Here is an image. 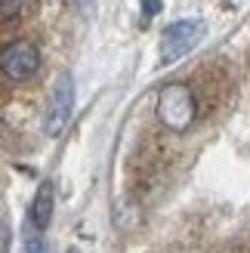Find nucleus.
<instances>
[{
  "label": "nucleus",
  "mask_w": 250,
  "mask_h": 253,
  "mask_svg": "<svg viewBox=\"0 0 250 253\" xmlns=\"http://www.w3.org/2000/svg\"><path fill=\"white\" fill-rule=\"evenodd\" d=\"M198 118V99L189 84L173 81L158 93V121L170 133H185Z\"/></svg>",
  "instance_id": "1"
},
{
  "label": "nucleus",
  "mask_w": 250,
  "mask_h": 253,
  "mask_svg": "<svg viewBox=\"0 0 250 253\" xmlns=\"http://www.w3.org/2000/svg\"><path fill=\"white\" fill-rule=\"evenodd\" d=\"M204 37V25L198 19H179L164 28V37H161V62L164 65H173L182 56H189L198 46V41Z\"/></svg>",
  "instance_id": "2"
},
{
  "label": "nucleus",
  "mask_w": 250,
  "mask_h": 253,
  "mask_svg": "<svg viewBox=\"0 0 250 253\" xmlns=\"http://www.w3.org/2000/svg\"><path fill=\"white\" fill-rule=\"evenodd\" d=\"M0 71L3 78L12 84H25L31 81L37 71H41V49L31 41H12L3 46V56H0Z\"/></svg>",
  "instance_id": "3"
},
{
  "label": "nucleus",
  "mask_w": 250,
  "mask_h": 253,
  "mask_svg": "<svg viewBox=\"0 0 250 253\" xmlns=\"http://www.w3.org/2000/svg\"><path fill=\"white\" fill-rule=\"evenodd\" d=\"M71 111H74V81H71V74H62L53 86V96H49L46 121H43L46 136H59L65 130L71 121Z\"/></svg>",
  "instance_id": "4"
},
{
  "label": "nucleus",
  "mask_w": 250,
  "mask_h": 253,
  "mask_svg": "<svg viewBox=\"0 0 250 253\" xmlns=\"http://www.w3.org/2000/svg\"><path fill=\"white\" fill-rule=\"evenodd\" d=\"M53 201H56V192H53V182H43L37 188V195L31 201V210H28V222L34 232H43L49 219H53Z\"/></svg>",
  "instance_id": "5"
},
{
  "label": "nucleus",
  "mask_w": 250,
  "mask_h": 253,
  "mask_svg": "<svg viewBox=\"0 0 250 253\" xmlns=\"http://www.w3.org/2000/svg\"><path fill=\"white\" fill-rule=\"evenodd\" d=\"M25 253H49V247H46V241L41 238V232H28V238H25Z\"/></svg>",
  "instance_id": "6"
},
{
  "label": "nucleus",
  "mask_w": 250,
  "mask_h": 253,
  "mask_svg": "<svg viewBox=\"0 0 250 253\" xmlns=\"http://www.w3.org/2000/svg\"><path fill=\"white\" fill-rule=\"evenodd\" d=\"M19 16V0H3V25H9Z\"/></svg>",
  "instance_id": "7"
},
{
  "label": "nucleus",
  "mask_w": 250,
  "mask_h": 253,
  "mask_svg": "<svg viewBox=\"0 0 250 253\" xmlns=\"http://www.w3.org/2000/svg\"><path fill=\"white\" fill-rule=\"evenodd\" d=\"M158 6H161V0H145V12H148V16L158 12Z\"/></svg>",
  "instance_id": "8"
},
{
  "label": "nucleus",
  "mask_w": 250,
  "mask_h": 253,
  "mask_svg": "<svg viewBox=\"0 0 250 253\" xmlns=\"http://www.w3.org/2000/svg\"><path fill=\"white\" fill-rule=\"evenodd\" d=\"M3 253H9V229L3 225Z\"/></svg>",
  "instance_id": "9"
}]
</instances>
